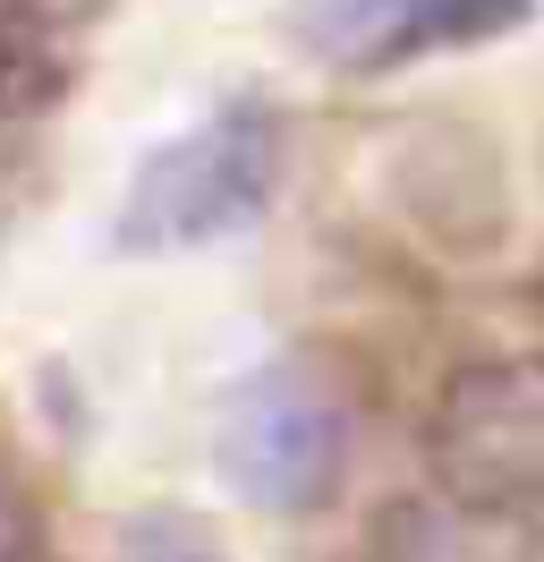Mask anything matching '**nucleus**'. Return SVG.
<instances>
[{
    "instance_id": "1",
    "label": "nucleus",
    "mask_w": 544,
    "mask_h": 562,
    "mask_svg": "<svg viewBox=\"0 0 544 562\" xmlns=\"http://www.w3.org/2000/svg\"><path fill=\"white\" fill-rule=\"evenodd\" d=\"M281 188V111L264 94H222L188 128H170L120 188L111 247L120 256H196L256 231Z\"/></svg>"
},
{
    "instance_id": "2",
    "label": "nucleus",
    "mask_w": 544,
    "mask_h": 562,
    "mask_svg": "<svg viewBox=\"0 0 544 562\" xmlns=\"http://www.w3.org/2000/svg\"><path fill=\"white\" fill-rule=\"evenodd\" d=\"M213 477L281 520L324 512L349 477V401L315 358L247 367L213 409Z\"/></svg>"
},
{
    "instance_id": "3",
    "label": "nucleus",
    "mask_w": 544,
    "mask_h": 562,
    "mask_svg": "<svg viewBox=\"0 0 544 562\" xmlns=\"http://www.w3.org/2000/svg\"><path fill=\"white\" fill-rule=\"evenodd\" d=\"M417 452L451 512H476V520L544 512V358H460L426 401Z\"/></svg>"
},
{
    "instance_id": "4",
    "label": "nucleus",
    "mask_w": 544,
    "mask_h": 562,
    "mask_svg": "<svg viewBox=\"0 0 544 562\" xmlns=\"http://www.w3.org/2000/svg\"><path fill=\"white\" fill-rule=\"evenodd\" d=\"M528 18V0H298V43L349 77H392L434 52L494 43Z\"/></svg>"
},
{
    "instance_id": "5",
    "label": "nucleus",
    "mask_w": 544,
    "mask_h": 562,
    "mask_svg": "<svg viewBox=\"0 0 544 562\" xmlns=\"http://www.w3.org/2000/svg\"><path fill=\"white\" fill-rule=\"evenodd\" d=\"M111 0H0V137L60 111Z\"/></svg>"
},
{
    "instance_id": "6",
    "label": "nucleus",
    "mask_w": 544,
    "mask_h": 562,
    "mask_svg": "<svg viewBox=\"0 0 544 562\" xmlns=\"http://www.w3.org/2000/svg\"><path fill=\"white\" fill-rule=\"evenodd\" d=\"M111 562H238V554H230V537H222L213 520L154 503V512L120 520V537H111Z\"/></svg>"
},
{
    "instance_id": "7",
    "label": "nucleus",
    "mask_w": 544,
    "mask_h": 562,
    "mask_svg": "<svg viewBox=\"0 0 544 562\" xmlns=\"http://www.w3.org/2000/svg\"><path fill=\"white\" fill-rule=\"evenodd\" d=\"M0 562H43V537H34L26 477L9 469V452H0Z\"/></svg>"
}]
</instances>
